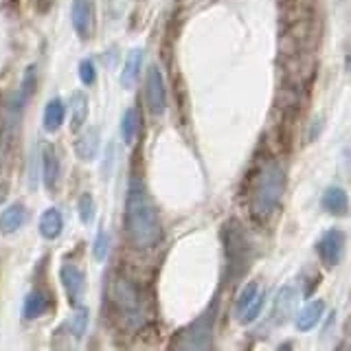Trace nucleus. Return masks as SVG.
<instances>
[{
  "mask_svg": "<svg viewBox=\"0 0 351 351\" xmlns=\"http://www.w3.org/2000/svg\"><path fill=\"white\" fill-rule=\"evenodd\" d=\"M71 22L75 33L82 40H88L95 27V3L93 0H73L71 7Z\"/></svg>",
  "mask_w": 351,
  "mask_h": 351,
  "instance_id": "1a4fd4ad",
  "label": "nucleus"
},
{
  "mask_svg": "<svg viewBox=\"0 0 351 351\" xmlns=\"http://www.w3.org/2000/svg\"><path fill=\"white\" fill-rule=\"evenodd\" d=\"M80 80L84 86H93L97 82V69L93 60H82L80 62Z\"/></svg>",
  "mask_w": 351,
  "mask_h": 351,
  "instance_id": "cd10ccee",
  "label": "nucleus"
},
{
  "mask_svg": "<svg viewBox=\"0 0 351 351\" xmlns=\"http://www.w3.org/2000/svg\"><path fill=\"white\" fill-rule=\"evenodd\" d=\"M88 316H90V314H88V310H86V307H82V305L73 312V316H71V334L75 338H82L86 334Z\"/></svg>",
  "mask_w": 351,
  "mask_h": 351,
  "instance_id": "393cba45",
  "label": "nucleus"
},
{
  "mask_svg": "<svg viewBox=\"0 0 351 351\" xmlns=\"http://www.w3.org/2000/svg\"><path fill=\"white\" fill-rule=\"evenodd\" d=\"M71 110H73V117H71V130L73 132H80L88 119V99L82 90L73 93L71 97Z\"/></svg>",
  "mask_w": 351,
  "mask_h": 351,
  "instance_id": "aec40b11",
  "label": "nucleus"
},
{
  "mask_svg": "<svg viewBox=\"0 0 351 351\" xmlns=\"http://www.w3.org/2000/svg\"><path fill=\"white\" fill-rule=\"evenodd\" d=\"M42 176H44V186L53 193L60 184L62 176V160L55 147H47L42 154Z\"/></svg>",
  "mask_w": 351,
  "mask_h": 351,
  "instance_id": "9d476101",
  "label": "nucleus"
},
{
  "mask_svg": "<svg viewBox=\"0 0 351 351\" xmlns=\"http://www.w3.org/2000/svg\"><path fill=\"white\" fill-rule=\"evenodd\" d=\"M112 299L119 314L123 316L128 327H141L143 325V296L141 290L130 281L128 277H114L112 283Z\"/></svg>",
  "mask_w": 351,
  "mask_h": 351,
  "instance_id": "20e7f679",
  "label": "nucleus"
},
{
  "mask_svg": "<svg viewBox=\"0 0 351 351\" xmlns=\"http://www.w3.org/2000/svg\"><path fill=\"white\" fill-rule=\"evenodd\" d=\"M145 101L154 117H160L167 106V90H165V80L158 66H149L145 80Z\"/></svg>",
  "mask_w": 351,
  "mask_h": 351,
  "instance_id": "0eeeda50",
  "label": "nucleus"
},
{
  "mask_svg": "<svg viewBox=\"0 0 351 351\" xmlns=\"http://www.w3.org/2000/svg\"><path fill=\"white\" fill-rule=\"evenodd\" d=\"M323 314H325V301L314 299L312 303H307L303 310L296 314L294 325H296L299 332H310V329H314L318 323H321Z\"/></svg>",
  "mask_w": 351,
  "mask_h": 351,
  "instance_id": "f8f14e48",
  "label": "nucleus"
},
{
  "mask_svg": "<svg viewBox=\"0 0 351 351\" xmlns=\"http://www.w3.org/2000/svg\"><path fill=\"white\" fill-rule=\"evenodd\" d=\"M263 301H266V294H257L255 299H252V301L244 307V310L239 312V321L244 323V325H248V323H252V321H257V316L261 314Z\"/></svg>",
  "mask_w": 351,
  "mask_h": 351,
  "instance_id": "b1692460",
  "label": "nucleus"
},
{
  "mask_svg": "<svg viewBox=\"0 0 351 351\" xmlns=\"http://www.w3.org/2000/svg\"><path fill=\"white\" fill-rule=\"evenodd\" d=\"M215 316H217V301H213V305H208L182 332L176 334L171 349H208L215 329Z\"/></svg>",
  "mask_w": 351,
  "mask_h": 351,
  "instance_id": "7ed1b4c3",
  "label": "nucleus"
},
{
  "mask_svg": "<svg viewBox=\"0 0 351 351\" xmlns=\"http://www.w3.org/2000/svg\"><path fill=\"white\" fill-rule=\"evenodd\" d=\"M77 211H80V217H82L84 224L95 222V213H97L95 197L90 193H82L80 195V202H77Z\"/></svg>",
  "mask_w": 351,
  "mask_h": 351,
  "instance_id": "5701e85b",
  "label": "nucleus"
},
{
  "mask_svg": "<svg viewBox=\"0 0 351 351\" xmlns=\"http://www.w3.org/2000/svg\"><path fill=\"white\" fill-rule=\"evenodd\" d=\"M64 119H66V104H64V99H60V97L51 99V101L47 104V108H44V117H42L44 130L53 134V132H58L64 125Z\"/></svg>",
  "mask_w": 351,
  "mask_h": 351,
  "instance_id": "dca6fc26",
  "label": "nucleus"
},
{
  "mask_svg": "<svg viewBox=\"0 0 351 351\" xmlns=\"http://www.w3.org/2000/svg\"><path fill=\"white\" fill-rule=\"evenodd\" d=\"M33 86H36V66H29L20 82L18 95L14 99V112H22V108H25V104L29 101V97L33 93Z\"/></svg>",
  "mask_w": 351,
  "mask_h": 351,
  "instance_id": "4be33fe9",
  "label": "nucleus"
},
{
  "mask_svg": "<svg viewBox=\"0 0 351 351\" xmlns=\"http://www.w3.org/2000/svg\"><path fill=\"white\" fill-rule=\"evenodd\" d=\"M97 152H99V130L93 128V130H88L86 134H82L80 141L75 143V154L80 160L90 162V160H95Z\"/></svg>",
  "mask_w": 351,
  "mask_h": 351,
  "instance_id": "a211bd4d",
  "label": "nucleus"
},
{
  "mask_svg": "<svg viewBox=\"0 0 351 351\" xmlns=\"http://www.w3.org/2000/svg\"><path fill=\"white\" fill-rule=\"evenodd\" d=\"M138 123H141L138 110L134 106L125 108L123 117H121V138L125 141V145H132V143H134L136 132H138Z\"/></svg>",
  "mask_w": 351,
  "mask_h": 351,
  "instance_id": "412c9836",
  "label": "nucleus"
},
{
  "mask_svg": "<svg viewBox=\"0 0 351 351\" xmlns=\"http://www.w3.org/2000/svg\"><path fill=\"white\" fill-rule=\"evenodd\" d=\"M125 222L128 235L136 248H152L160 239V219L158 211L149 197L145 182L138 176H132L128 184L125 200Z\"/></svg>",
  "mask_w": 351,
  "mask_h": 351,
  "instance_id": "f257e3e1",
  "label": "nucleus"
},
{
  "mask_svg": "<svg viewBox=\"0 0 351 351\" xmlns=\"http://www.w3.org/2000/svg\"><path fill=\"white\" fill-rule=\"evenodd\" d=\"M283 191H285V171L281 167V162L277 160L263 162L250 186L252 217L259 219V222H266L281 204Z\"/></svg>",
  "mask_w": 351,
  "mask_h": 351,
  "instance_id": "f03ea898",
  "label": "nucleus"
},
{
  "mask_svg": "<svg viewBox=\"0 0 351 351\" xmlns=\"http://www.w3.org/2000/svg\"><path fill=\"white\" fill-rule=\"evenodd\" d=\"M27 222V206L22 202H14L9 204L7 208H3L0 213V233L11 235Z\"/></svg>",
  "mask_w": 351,
  "mask_h": 351,
  "instance_id": "9b49d317",
  "label": "nucleus"
},
{
  "mask_svg": "<svg viewBox=\"0 0 351 351\" xmlns=\"http://www.w3.org/2000/svg\"><path fill=\"white\" fill-rule=\"evenodd\" d=\"M294 299H296V294H294V288H290V285L279 290L277 299H274V310H272V318L277 325L288 321V316L292 314V307H294Z\"/></svg>",
  "mask_w": 351,
  "mask_h": 351,
  "instance_id": "6ab92c4d",
  "label": "nucleus"
},
{
  "mask_svg": "<svg viewBox=\"0 0 351 351\" xmlns=\"http://www.w3.org/2000/svg\"><path fill=\"white\" fill-rule=\"evenodd\" d=\"M47 310H49V296L42 290H33L25 296V303H22V316H25L27 321L44 316Z\"/></svg>",
  "mask_w": 351,
  "mask_h": 351,
  "instance_id": "f3484780",
  "label": "nucleus"
},
{
  "mask_svg": "<svg viewBox=\"0 0 351 351\" xmlns=\"http://www.w3.org/2000/svg\"><path fill=\"white\" fill-rule=\"evenodd\" d=\"M224 241H226V257H228V268L233 270V277H239L241 272H246L248 268V248L250 241L244 233V226H241L237 219H230L224 228Z\"/></svg>",
  "mask_w": 351,
  "mask_h": 351,
  "instance_id": "39448f33",
  "label": "nucleus"
},
{
  "mask_svg": "<svg viewBox=\"0 0 351 351\" xmlns=\"http://www.w3.org/2000/svg\"><path fill=\"white\" fill-rule=\"evenodd\" d=\"M60 281L64 285V292L69 296L71 305H80L84 290H86V277H84V270L75 263L64 261L62 268H60Z\"/></svg>",
  "mask_w": 351,
  "mask_h": 351,
  "instance_id": "6e6552de",
  "label": "nucleus"
},
{
  "mask_svg": "<svg viewBox=\"0 0 351 351\" xmlns=\"http://www.w3.org/2000/svg\"><path fill=\"white\" fill-rule=\"evenodd\" d=\"M108 250H110V235L101 228L95 237V244H93V255L97 261H104L108 257Z\"/></svg>",
  "mask_w": 351,
  "mask_h": 351,
  "instance_id": "a878e982",
  "label": "nucleus"
},
{
  "mask_svg": "<svg viewBox=\"0 0 351 351\" xmlns=\"http://www.w3.org/2000/svg\"><path fill=\"white\" fill-rule=\"evenodd\" d=\"M345 250V233L340 228H329L321 235L316 244V252L325 268H336Z\"/></svg>",
  "mask_w": 351,
  "mask_h": 351,
  "instance_id": "423d86ee",
  "label": "nucleus"
},
{
  "mask_svg": "<svg viewBox=\"0 0 351 351\" xmlns=\"http://www.w3.org/2000/svg\"><path fill=\"white\" fill-rule=\"evenodd\" d=\"M323 208L332 215H347L349 211V197L343 186H327L321 200Z\"/></svg>",
  "mask_w": 351,
  "mask_h": 351,
  "instance_id": "ddd939ff",
  "label": "nucleus"
},
{
  "mask_svg": "<svg viewBox=\"0 0 351 351\" xmlns=\"http://www.w3.org/2000/svg\"><path fill=\"white\" fill-rule=\"evenodd\" d=\"M259 294V285L255 283V281H250V283H246L244 285V290L239 292V296H237V303H235V307H237V314L244 310V307L255 299V296Z\"/></svg>",
  "mask_w": 351,
  "mask_h": 351,
  "instance_id": "bb28decb",
  "label": "nucleus"
},
{
  "mask_svg": "<svg viewBox=\"0 0 351 351\" xmlns=\"http://www.w3.org/2000/svg\"><path fill=\"white\" fill-rule=\"evenodd\" d=\"M64 230V217L58 206H51L40 217V235L44 239H58Z\"/></svg>",
  "mask_w": 351,
  "mask_h": 351,
  "instance_id": "2eb2a0df",
  "label": "nucleus"
},
{
  "mask_svg": "<svg viewBox=\"0 0 351 351\" xmlns=\"http://www.w3.org/2000/svg\"><path fill=\"white\" fill-rule=\"evenodd\" d=\"M143 58H145L143 49H132L130 55L125 58L123 71H121V86L128 88V90L130 88H134V84L138 82V75L143 69Z\"/></svg>",
  "mask_w": 351,
  "mask_h": 351,
  "instance_id": "4468645a",
  "label": "nucleus"
}]
</instances>
